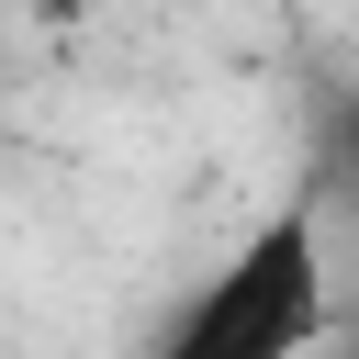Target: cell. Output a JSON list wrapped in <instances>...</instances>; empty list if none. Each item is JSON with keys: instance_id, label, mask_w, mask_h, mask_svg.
Returning <instances> with one entry per match:
<instances>
[{"instance_id": "cell-1", "label": "cell", "mask_w": 359, "mask_h": 359, "mask_svg": "<svg viewBox=\"0 0 359 359\" xmlns=\"http://www.w3.org/2000/svg\"><path fill=\"white\" fill-rule=\"evenodd\" d=\"M314 337H325V224H314V202H280L157 325L146 359H303Z\"/></svg>"}, {"instance_id": "cell-2", "label": "cell", "mask_w": 359, "mask_h": 359, "mask_svg": "<svg viewBox=\"0 0 359 359\" xmlns=\"http://www.w3.org/2000/svg\"><path fill=\"white\" fill-rule=\"evenodd\" d=\"M325 180H359V90L325 101Z\"/></svg>"}]
</instances>
